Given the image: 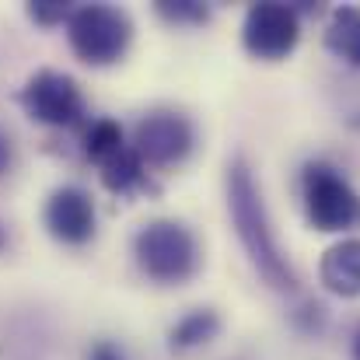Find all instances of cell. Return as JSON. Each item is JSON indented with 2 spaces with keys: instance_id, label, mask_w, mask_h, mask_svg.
Wrapping results in <instances>:
<instances>
[{
  "instance_id": "cell-11",
  "label": "cell",
  "mask_w": 360,
  "mask_h": 360,
  "mask_svg": "<svg viewBox=\"0 0 360 360\" xmlns=\"http://www.w3.org/2000/svg\"><path fill=\"white\" fill-rule=\"evenodd\" d=\"M221 329V319L214 311H189L175 329H172V347L175 350H193L200 343H210Z\"/></svg>"
},
{
  "instance_id": "cell-18",
  "label": "cell",
  "mask_w": 360,
  "mask_h": 360,
  "mask_svg": "<svg viewBox=\"0 0 360 360\" xmlns=\"http://www.w3.org/2000/svg\"><path fill=\"white\" fill-rule=\"evenodd\" d=\"M354 360H360V333H357V340H354Z\"/></svg>"
},
{
  "instance_id": "cell-3",
  "label": "cell",
  "mask_w": 360,
  "mask_h": 360,
  "mask_svg": "<svg viewBox=\"0 0 360 360\" xmlns=\"http://www.w3.org/2000/svg\"><path fill=\"white\" fill-rule=\"evenodd\" d=\"M136 259L147 276L161 283H182L196 273L200 252L189 228H182L179 221H154L136 235Z\"/></svg>"
},
{
  "instance_id": "cell-14",
  "label": "cell",
  "mask_w": 360,
  "mask_h": 360,
  "mask_svg": "<svg viewBox=\"0 0 360 360\" xmlns=\"http://www.w3.org/2000/svg\"><path fill=\"white\" fill-rule=\"evenodd\" d=\"M158 14H165L168 21H207V7L196 4V0H161L158 4Z\"/></svg>"
},
{
  "instance_id": "cell-19",
  "label": "cell",
  "mask_w": 360,
  "mask_h": 360,
  "mask_svg": "<svg viewBox=\"0 0 360 360\" xmlns=\"http://www.w3.org/2000/svg\"><path fill=\"white\" fill-rule=\"evenodd\" d=\"M0 248H7V235H4V228H0Z\"/></svg>"
},
{
  "instance_id": "cell-13",
  "label": "cell",
  "mask_w": 360,
  "mask_h": 360,
  "mask_svg": "<svg viewBox=\"0 0 360 360\" xmlns=\"http://www.w3.org/2000/svg\"><path fill=\"white\" fill-rule=\"evenodd\" d=\"M84 150H88V158H95L98 165H105V161H112L116 154H122L126 147H122L120 122L98 120L91 129H88V136H84Z\"/></svg>"
},
{
  "instance_id": "cell-17",
  "label": "cell",
  "mask_w": 360,
  "mask_h": 360,
  "mask_svg": "<svg viewBox=\"0 0 360 360\" xmlns=\"http://www.w3.org/2000/svg\"><path fill=\"white\" fill-rule=\"evenodd\" d=\"M11 161H14V147H11V136L7 133H0V175L11 168Z\"/></svg>"
},
{
  "instance_id": "cell-12",
  "label": "cell",
  "mask_w": 360,
  "mask_h": 360,
  "mask_svg": "<svg viewBox=\"0 0 360 360\" xmlns=\"http://www.w3.org/2000/svg\"><path fill=\"white\" fill-rule=\"evenodd\" d=\"M102 182L112 189V193H129L133 186L143 182V161L136 150H122L112 161L102 165Z\"/></svg>"
},
{
  "instance_id": "cell-15",
  "label": "cell",
  "mask_w": 360,
  "mask_h": 360,
  "mask_svg": "<svg viewBox=\"0 0 360 360\" xmlns=\"http://www.w3.org/2000/svg\"><path fill=\"white\" fill-rule=\"evenodd\" d=\"M28 14H32L39 25H56V21H63V18L70 21L74 11H70L67 4H60V0H35V4L28 7Z\"/></svg>"
},
{
  "instance_id": "cell-6",
  "label": "cell",
  "mask_w": 360,
  "mask_h": 360,
  "mask_svg": "<svg viewBox=\"0 0 360 360\" xmlns=\"http://www.w3.org/2000/svg\"><path fill=\"white\" fill-rule=\"evenodd\" d=\"M21 105L32 120L46 122V126H70L84 112L77 81L70 74H60V70L32 74L28 84L21 88Z\"/></svg>"
},
{
  "instance_id": "cell-16",
  "label": "cell",
  "mask_w": 360,
  "mask_h": 360,
  "mask_svg": "<svg viewBox=\"0 0 360 360\" xmlns=\"http://www.w3.org/2000/svg\"><path fill=\"white\" fill-rule=\"evenodd\" d=\"M88 360H126V354H122L112 340H98V343L88 350Z\"/></svg>"
},
{
  "instance_id": "cell-9",
  "label": "cell",
  "mask_w": 360,
  "mask_h": 360,
  "mask_svg": "<svg viewBox=\"0 0 360 360\" xmlns=\"http://www.w3.org/2000/svg\"><path fill=\"white\" fill-rule=\"evenodd\" d=\"M322 283L340 297H360V238L336 241L322 255Z\"/></svg>"
},
{
  "instance_id": "cell-2",
  "label": "cell",
  "mask_w": 360,
  "mask_h": 360,
  "mask_svg": "<svg viewBox=\"0 0 360 360\" xmlns=\"http://www.w3.org/2000/svg\"><path fill=\"white\" fill-rule=\"evenodd\" d=\"M67 35H70L74 53L84 63L105 67V63H116L122 53H126V46L133 39V25H129L126 11H120V7L84 4V7H77L70 14Z\"/></svg>"
},
{
  "instance_id": "cell-4",
  "label": "cell",
  "mask_w": 360,
  "mask_h": 360,
  "mask_svg": "<svg viewBox=\"0 0 360 360\" xmlns=\"http://www.w3.org/2000/svg\"><path fill=\"white\" fill-rule=\"evenodd\" d=\"M304 207L319 231H347L360 224V196L326 165L304 172Z\"/></svg>"
},
{
  "instance_id": "cell-1",
  "label": "cell",
  "mask_w": 360,
  "mask_h": 360,
  "mask_svg": "<svg viewBox=\"0 0 360 360\" xmlns=\"http://www.w3.org/2000/svg\"><path fill=\"white\" fill-rule=\"evenodd\" d=\"M228 210H231L235 231H238L252 266L259 269V276L269 287H276V290H294L297 287V276H294V269H290L280 241L273 235V224H269L262 193H259L255 175H252V168H248L245 158H235L231 168H228Z\"/></svg>"
},
{
  "instance_id": "cell-8",
  "label": "cell",
  "mask_w": 360,
  "mask_h": 360,
  "mask_svg": "<svg viewBox=\"0 0 360 360\" xmlns=\"http://www.w3.org/2000/svg\"><path fill=\"white\" fill-rule=\"evenodd\" d=\"M46 228L49 235L67 245H84L95 235V207L91 196L77 186H63L46 203Z\"/></svg>"
},
{
  "instance_id": "cell-10",
  "label": "cell",
  "mask_w": 360,
  "mask_h": 360,
  "mask_svg": "<svg viewBox=\"0 0 360 360\" xmlns=\"http://www.w3.org/2000/svg\"><path fill=\"white\" fill-rule=\"evenodd\" d=\"M326 46L343 56L347 63L360 67V11L357 7H336L329 32H326Z\"/></svg>"
},
{
  "instance_id": "cell-7",
  "label": "cell",
  "mask_w": 360,
  "mask_h": 360,
  "mask_svg": "<svg viewBox=\"0 0 360 360\" xmlns=\"http://www.w3.org/2000/svg\"><path fill=\"white\" fill-rule=\"evenodd\" d=\"M193 150V126L179 112H150L136 126V154L147 165H175Z\"/></svg>"
},
{
  "instance_id": "cell-5",
  "label": "cell",
  "mask_w": 360,
  "mask_h": 360,
  "mask_svg": "<svg viewBox=\"0 0 360 360\" xmlns=\"http://www.w3.org/2000/svg\"><path fill=\"white\" fill-rule=\"evenodd\" d=\"M301 39V25L294 7L287 4H252L241 25V42L259 60H283L294 53Z\"/></svg>"
}]
</instances>
